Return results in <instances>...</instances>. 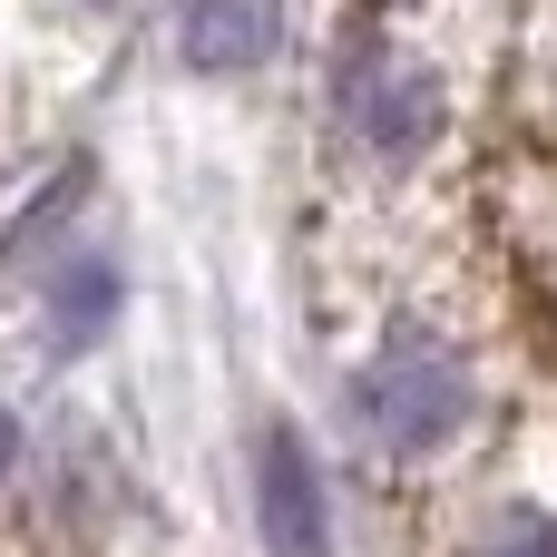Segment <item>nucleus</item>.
<instances>
[{
	"label": "nucleus",
	"instance_id": "nucleus-1",
	"mask_svg": "<svg viewBox=\"0 0 557 557\" xmlns=\"http://www.w3.org/2000/svg\"><path fill=\"white\" fill-rule=\"evenodd\" d=\"M352 421L382 441V450H441L460 421H470V362L431 333H401L392 352L362 362L352 382Z\"/></svg>",
	"mask_w": 557,
	"mask_h": 557
},
{
	"label": "nucleus",
	"instance_id": "nucleus-2",
	"mask_svg": "<svg viewBox=\"0 0 557 557\" xmlns=\"http://www.w3.org/2000/svg\"><path fill=\"white\" fill-rule=\"evenodd\" d=\"M255 529L274 557H333V509H323V470L294 431L255 441Z\"/></svg>",
	"mask_w": 557,
	"mask_h": 557
},
{
	"label": "nucleus",
	"instance_id": "nucleus-3",
	"mask_svg": "<svg viewBox=\"0 0 557 557\" xmlns=\"http://www.w3.org/2000/svg\"><path fill=\"white\" fill-rule=\"evenodd\" d=\"M176 49H186V69H206V78L264 69V59L284 49V0H186Z\"/></svg>",
	"mask_w": 557,
	"mask_h": 557
},
{
	"label": "nucleus",
	"instance_id": "nucleus-4",
	"mask_svg": "<svg viewBox=\"0 0 557 557\" xmlns=\"http://www.w3.org/2000/svg\"><path fill=\"white\" fill-rule=\"evenodd\" d=\"M352 127H362V147H382V157H421L431 127H441V98H431L421 69H362V78H352Z\"/></svg>",
	"mask_w": 557,
	"mask_h": 557
},
{
	"label": "nucleus",
	"instance_id": "nucleus-5",
	"mask_svg": "<svg viewBox=\"0 0 557 557\" xmlns=\"http://www.w3.org/2000/svg\"><path fill=\"white\" fill-rule=\"evenodd\" d=\"M108 313H117V264H108V255H78V264L49 274V343H59V352L98 343Z\"/></svg>",
	"mask_w": 557,
	"mask_h": 557
},
{
	"label": "nucleus",
	"instance_id": "nucleus-6",
	"mask_svg": "<svg viewBox=\"0 0 557 557\" xmlns=\"http://www.w3.org/2000/svg\"><path fill=\"white\" fill-rule=\"evenodd\" d=\"M490 557H557V519H519V529H509Z\"/></svg>",
	"mask_w": 557,
	"mask_h": 557
},
{
	"label": "nucleus",
	"instance_id": "nucleus-7",
	"mask_svg": "<svg viewBox=\"0 0 557 557\" xmlns=\"http://www.w3.org/2000/svg\"><path fill=\"white\" fill-rule=\"evenodd\" d=\"M10 450H20V431H10V411H0V470H10Z\"/></svg>",
	"mask_w": 557,
	"mask_h": 557
}]
</instances>
